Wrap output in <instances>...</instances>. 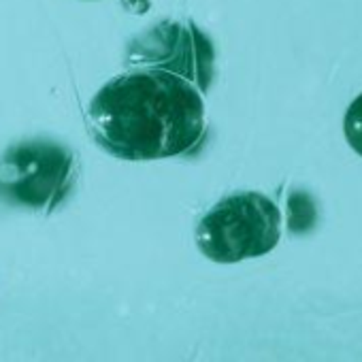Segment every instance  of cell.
Here are the masks:
<instances>
[{"mask_svg": "<svg viewBox=\"0 0 362 362\" xmlns=\"http://www.w3.org/2000/svg\"><path fill=\"white\" fill-rule=\"evenodd\" d=\"M94 141L122 160L184 156L205 139V103L194 81L136 69L107 81L88 107Z\"/></svg>", "mask_w": 362, "mask_h": 362, "instance_id": "6da1fadb", "label": "cell"}, {"mask_svg": "<svg viewBox=\"0 0 362 362\" xmlns=\"http://www.w3.org/2000/svg\"><path fill=\"white\" fill-rule=\"evenodd\" d=\"M194 237L203 256L220 264H235L275 250L281 237V214L264 194L237 192L201 218Z\"/></svg>", "mask_w": 362, "mask_h": 362, "instance_id": "7a4b0ae2", "label": "cell"}, {"mask_svg": "<svg viewBox=\"0 0 362 362\" xmlns=\"http://www.w3.org/2000/svg\"><path fill=\"white\" fill-rule=\"evenodd\" d=\"M73 153L54 141L30 139L0 158V197L52 214L71 192L75 181Z\"/></svg>", "mask_w": 362, "mask_h": 362, "instance_id": "3957f363", "label": "cell"}, {"mask_svg": "<svg viewBox=\"0 0 362 362\" xmlns=\"http://www.w3.org/2000/svg\"><path fill=\"white\" fill-rule=\"evenodd\" d=\"M128 60L141 66H170L168 71L186 79L199 75L201 88L205 90L211 77L214 47L194 24L162 22L130 43Z\"/></svg>", "mask_w": 362, "mask_h": 362, "instance_id": "277c9868", "label": "cell"}, {"mask_svg": "<svg viewBox=\"0 0 362 362\" xmlns=\"http://www.w3.org/2000/svg\"><path fill=\"white\" fill-rule=\"evenodd\" d=\"M288 209H290V222H288L290 230L305 233L315 224V205L307 194H298V192L292 194Z\"/></svg>", "mask_w": 362, "mask_h": 362, "instance_id": "5b68a950", "label": "cell"}, {"mask_svg": "<svg viewBox=\"0 0 362 362\" xmlns=\"http://www.w3.org/2000/svg\"><path fill=\"white\" fill-rule=\"evenodd\" d=\"M343 130H345V139L349 143V147L362 156V94L354 98V103L347 107L345 111V119H343Z\"/></svg>", "mask_w": 362, "mask_h": 362, "instance_id": "8992f818", "label": "cell"}]
</instances>
